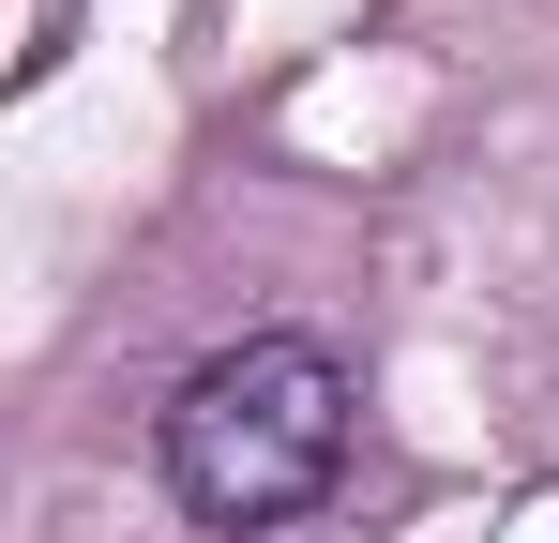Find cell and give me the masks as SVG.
I'll list each match as a JSON object with an SVG mask.
<instances>
[{
  "mask_svg": "<svg viewBox=\"0 0 559 543\" xmlns=\"http://www.w3.org/2000/svg\"><path fill=\"white\" fill-rule=\"evenodd\" d=\"M152 452L197 529H302L348 483V362L318 333H242L167 393Z\"/></svg>",
  "mask_w": 559,
  "mask_h": 543,
  "instance_id": "1",
  "label": "cell"
}]
</instances>
